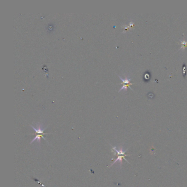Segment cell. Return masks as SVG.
I'll return each instance as SVG.
<instances>
[{
	"label": "cell",
	"instance_id": "1",
	"mask_svg": "<svg viewBox=\"0 0 187 187\" xmlns=\"http://www.w3.org/2000/svg\"><path fill=\"white\" fill-rule=\"evenodd\" d=\"M112 150H114L115 152H116L117 154H118V158H117V159L115 160L114 162L112 164V165H111V166H112L115 163H116V162H119V163L122 165V159H124L125 161H126L127 162H128V163L129 164V162L127 161V160L125 159V157H127V156L130 155H127V154H125L126 151L127 150V149L124 150V147H121L120 148H119V149H118L116 147H112Z\"/></svg>",
	"mask_w": 187,
	"mask_h": 187
},
{
	"label": "cell",
	"instance_id": "2",
	"mask_svg": "<svg viewBox=\"0 0 187 187\" xmlns=\"http://www.w3.org/2000/svg\"><path fill=\"white\" fill-rule=\"evenodd\" d=\"M119 77H120V79H121V81H122V84H123V86L122 87V88H121V89L119 90V92H120L121 91H122V90L127 91V87H129L130 85H132V83L129 82L131 81V79L128 76H126L125 79H123V78L120 76H119Z\"/></svg>",
	"mask_w": 187,
	"mask_h": 187
},
{
	"label": "cell",
	"instance_id": "3",
	"mask_svg": "<svg viewBox=\"0 0 187 187\" xmlns=\"http://www.w3.org/2000/svg\"><path fill=\"white\" fill-rule=\"evenodd\" d=\"M30 126L32 127V128L34 129V130L35 131L36 133V135H46L47 133H44V131L45 130V129L47 128L46 127H44V126H43L42 124H37L36 127H34L32 126V125H30Z\"/></svg>",
	"mask_w": 187,
	"mask_h": 187
},
{
	"label": "cell",
	"instance_id": "4",
	"mask_svg": "<svg viewBox=\"0 0 187 187\" xmlns=\"http://www.w3.org/2000/svg\"><path fill=\"white\" fill-rule=\"evenodd\" d=\"M41 137H42V138H44V139H45V140H46V139H45V137H44V135H36V137H35L33 139H32V141L30 142V144H32V143L34 142V141H37L38 143L39 144H40V142H41Z\"/></svg>",
	"mask_w": 187,
	"mask_h": 187
},
{
	"label": "cell",
	"instance_id": "5",
	"mask_svg": "<svg viewBox=\"0 0 187 187\" xmlns=\"http://www.w3.org/2000/svg\"><path fill=\"white\" fill-rule=\"evenodd\" d=\"M180 41L181 42L182 46L179 50H184L186 47H187V41H182L181 40H180Z\"/></svg>",
	"mask_w": 187,
	"mask_h": 187
}]
</instances>
